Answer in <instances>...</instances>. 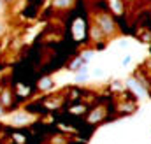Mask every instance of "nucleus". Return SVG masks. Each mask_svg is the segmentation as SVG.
<instances>
[{"label":"nucleus","instance_id":"nucleus-19","mask_svg":"<svg viewBox=\"0 0 151 144\" xmlns=\"http://www.w3.org/2000/svg\"><path fill=\"white\" fill-rule=\"evenodd\" d=\"M150 134H151V128H150Z\"/></svg>","mask_w":151,"mask_h":144},{"label":"nucleus","instance_id":"nucleus-14","mask_svg":"<svg viewBox=\"0 0 151 144\" xmlns=\"http://www.w3.org/2000/svg\"><path fill=\"white\" fill-rule=\"evenodd\" d=\"M119 46H121V48H127V46H128V42H127V40H121V42H119Z\"/></svg>","mask_w":151,"mask_h":144},{"label":"nucleus","instance_id":"nucleus-2","mask_svg":"<svg viewBox=\"0 0 151 144\" xmlns=\"http://www.w3.org/2000/svg\"><path fill=\"white\" fill-rule=\"evenodd\" d=\"M125 86L135 95V97H139V99H150L151 97V90H148L139 79H137V76H134V77H128L127 79V83H125Z\"/></svg>","mask_w":151,"mask_h":144},{"label":"nucleus","instance_id":"nucleus-5","mask_svg":"<svg viewBox=\"0 0 151 144\" xmlns=\"http://www.w3.org/2000/svg\"><path fill=\"white\" fill-rule=\"evenodd\" d=\"M76 4V0H53V9L56 11H67Z\"/></svg>","mask_w":151,"mask_h":144},{"label":"nucleus","instance_id":"nucleus-1","mask_svg":"<svg viewBox=\"0 0 151 144\" xmlns=\"http://www.w3.org/2000/svg\"><path fill=\"white\" fill-rule=\"evenodd\" d=\"M93 25H97L100 28V32L106 35V39L116 35V32H118V25L114 21V16L109 11H99L93 16Z\"/></svg>","mask_w":151,"mask_h":144},{"label":"nucleus","instance_id":"nucleus-11","mask_svg":"<svg viewBox=\"0 0 151 144\" xmlns=\"http://www.w3.org/2000/svg\"><path fill=\"white\" fill-rule=\"evenodd\" d=\"M130 62H132V55H127V56H123L121 65H123V67H127V65H130Z\"/></svg>","mask_w":151,"mask_h":144},{"label":"nucleus","instance_id":"nucleus-9","mask_svg":"<svg viewBox=\"0 0 151 144\" xmlns=\"http://www.w3.org/2000/svg\"><path fill=\"white\" fill-rule=\"evenodd\" d=\"M135 109H137L135 102H127V104H123V106L119 107V111H121L123 114H130V112H135Z\"/></svg>","mask_w":151,"mask_h":144},{"label":"nucleus","instance_id":"nucleus-16","mask_svg":"<svg viewBox=\"0 0 151 144\" xmlns=\"http://www.w3.org/2000/svg\"><path fill=\"white\" fill-rule=\"evenodd\" d=\"M2 114H4V107H2V106H0V116H2Z\"/></svg>","mask_w":151,"mask_h":144},{"label":"nucleus","instance_id":"nucleus-12","mask_svg":"<svg viewBox=\"0 0 151 144\" xmlns=\"http://www.w3.org/2000/svg\"><path fill=\"white\" fill-rule=\"evenodd\" d=\"M93 74H95V76H102V74H104V71H102L100 67H97V69L93 71Z\"/></svg>","mask_w":151,"mask_h":144},{"label":"nucleus","instance_id":"nucleus-4","mask_svg":"<svg viewBox=\"0 0 151 144\" xmlns=\"http://www.w3.org/2000/svg\"><path fill=\"white\" fill-rule=\"evenodd\" d=\"M106 118V107L104 106H99V107H95L93 111H90V114H88V123H99V121H102Z\"/></svg>","mask_w":151,"mask_h":144},{"label":"nucleus","instance_id":"nucleus-7","mask_svg":"<svg viewBox=\"0 0 151 144\" xmlns=\"http://www.w3.org/2000/svg\"><path fill=\"white\" fill-rule=\"evenodd\" d=\"M84 65H86V62L83 60V56H77L76 60H72V62H70V65H69V69H70L72 72H77L79 69H81V67H84Z\"/></svg>","mask_w":151,"mask_h":144},{"label":"nucleus","instance_id":"nucleus-3","mask_svg":"<svg viewBox=\"0 0 151 144\" xmlns=\"http://www.w3.org/2000/svg\"><path fill=\"white\" fill-rule=\"evenodd\" d=\"M106 2H107V9H109V12H111L113 16L121 18V16L125 14V11H127V4H125L123 0H106Z\"/></svg>","mask_w":151,"mask_h":144},{"label":"nucleus","instance_id":"nucleus-18","mask_svg":"<svg viewBox=\"0 0 151 144\" xmlns=\"http://www.w3.org/2000/svg\"><path fill=\"white\" fill-rule=\"evenodd\" d=\"M123 2H125V4H130V2H132V0H123Z\"/></svg>","mask_w":151,"mask_h":144},{"label":"nucleus","instance_id":"nucleus-15","mask_svg":"<svg viewBox=\"0 0 151 144\" xmlns=\"http://www.w3.org/2000/svg\"><path fill=\"white\" fill-rule=\"evenodd\" d=\"M4 11V0H0V12Z\"/></svg>","mask_w":151,"mask_h":144},{"label":"nucleus","instance_id":"nucleus-8","mask_svg":"<svg viewBox=\"0 0 151 144\" xmlns=\"http://www.w3.org/2000/svg\"><path fill=\"white\" fill-rule=\"evenodd\" d=\"M51 86H53V77H42L40 83L37 84L39 90H49Z\"/></svg>","mask_w":151,"mask_h":144},{"label":"nucleus","instance_id":"nucleus-17","mask_svg":"<svg viewBox=\"0 0 151 144\" xmlns=\"http://www.w3.org/2000/svg\"><path fill=\"white\" fill-rule=\"evenodd\" d=\"M4 2H5V4H11V2H14V0H4Z\"/></svg>","mask_w":151,"mask_h":144},{"label":"nucleus","instance_id":"nucleus-13","mask_svg":"<svg viewBox=\"0 0 151 144\" xmlns=\"http://www.w3.org/2000/svg\"><path fill=\"white\" fill-rule=\"evenodd\" d=\"M4 32H5V25L0 21V37H2V34H4Z\"/></svg>","mask_w":151,"mask_h":144},{"label":"nucleus","instance_id":"nucleus-10","mask_svg":"<svg viewBox=\"0 0 151 144\" xmlns=\"http://www.w3.org/2000/svg\"><path fill=\"white\" fill-rule=\"evenodd\" d=\"M2 104H4V106H9V104H11V93H9V91H4V93H2Z\"/></svg>","mask_w":151,"mask_h":144},{"label":"nucleus","instance_id":"nucleus-6","mask_svg":"<svg viewBox=\"0 0 151 144\" xmlns=\"http://www.w3.org/2000/svg\"><path fill=\"white\" fill-rule=\"evenodd\" d=\"M90 37H91V40H95V42H99V40H104L106 35L100 32V28L97 27V25H91L90 27Z\"/></svg>","mask_w":151,"mask_h":144}]
</instances>
